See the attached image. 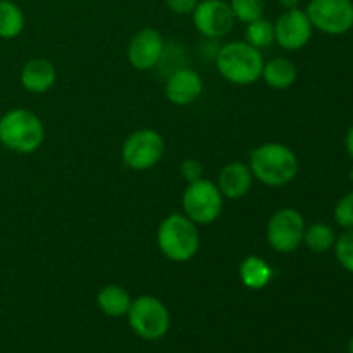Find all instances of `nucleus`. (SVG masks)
<instances>
[{
  "instance_id": "obj_1",
  "label": "nucleus",
  "mask_w": 353,
  "mask_h": 353,
  "mask_svg": "<svg viewBox=\"0 0 353 353\" xmlns=\"http://www.w3.org/2000/svg\"><path fill=\"white\" fill-rule=\"evenodd\" d=\"M248 168L254 178L259 179L262 185L281 188L296 178L300 171V162L288 145L271 141L252 150Z\"/></svg>"
},
{
  "instance_id": "obj_20",
  "label": "nucleus",
  "mask_w": 353,
  "mask_h": 353,
  "mask_svg": "<svg viewBox=\"0 0 353 353\" xmlns=\"http://www.w3.org/2000/svg\"><path fill=\"white\" fill-rule=\"evenodd\" d=\"M24 30V14L12 0H0V38L12 40Z\"/></svg>"
},
{
  "instance_id": "obj_15",
  "label": "nucleus",
  "mask_w": 353,
  "mask_h": 353,
  "mask_svg": "<svg viewBox=\"0 0 353 353\" xmlns=\"http://www.w3.org/2000/svg\"><path fill=\"white\" fill-rule=\"evenodd\" d=\"M57 71L47 59H31L21 69V85L30 93H45L54 86Z\"/></svg>"
},
{
  "instance_id": "obj_18",
  "label": "nucleus",
  "mask_w": 353,
  "mask_h": 353,
  "mask_svg": "<svg viewBox=\"0 0 353 353\" xmlns=\"http://www.w3.org/2000/svg\"><path fill=\"white\" fill-rule=\"evenodd\" d=\"M274 278L271 265L257 255H250L240 264V279L245 288L264 290Z\"/></svg>"
},
{
  "instance_id": "obj_23",
  "label": "nucleus",
  "mask_w": 353,
  "mask_h": 353,
  "mask_svg": "<svg viewBox=\"0 0 353 353\" xmlns=\"http://www.w3.org/2000/svg\"><path fill=\"white\" fill-rule=\"evenodd\" d=\"M333 250L338 264L353 274V230H345L343 233L338 234Z\"/></svg>"
},
{
  "instance_id": "obj_19",
  "label": "nucleus",
  "mask_w": 353,
  "mask_h": 353,
  "mask_svg": "<svg viewBox=\"0 0 353 353\" xmlns=\"http://www.w3.org/2000/svg\"><path fill=\"white\" fill-rule=\"evenodd\" d=\"M338 234L334 233L333 228L326 223H314L305 228L303 233V245L314 254H326L333 250L334 241Z\"/></svg>"
},
{
  "instance_id": "obj_11",
  "label": "nucleus",
  "mask_w": 353,
  "mask_h": 353,
  "mask_svg": "<svg viewBox=\"0 0 353 353\" xmlns=\"http://www.w3.org/2000/svg\"><path fill=\"white\" fill-rule=\"evenodd\" d=\"M314 26L305 10L300 7L288 9L274 23V41L281 48L290 52L300 50L310 41Z\"/></svg>"
},
{
  "instance_id": "obj_21",
  "label": "nucleus",
  "mask_w": 353,
  "mask_h": 353,
  "mask_svg": "<svg viewBox=\"0 0 353 353\" xmlns=\"http://www.w3.org/2000/svg\"><path fill=\"white\" fill-rule=\"evenodd\" d=\"M245 41L259 50L271 47L274 43V24L264 17L252 21L245 30Z\"/></svg>"
},
{
  "instance_id": "obj_4",
  "label": "nucleus",
  "mask_w": 353,
  "mask_h": 353,
  "mask_svg": "<svg viewBox=\"0 0 353 353\" xmlns=\"http://www.w3.org/2000/svg\"><path fill=\"white\" fill-rule=\"evenodd\" d=\"M157 245L165 259L171 262H188L200 248V233L196 224L185 214H171L157 230Z\"/></svg>"
},
{
  "instance_id": "obj_5",
  "label": "nucleus",
  "mask_w": 353,
  "mask_h": 353,
  "mask_svg": "<svg viewBox=\"0 0 353 353\" xmlns=\"http://www.w3.org/2000/svg\"><path fill=\"white\" fill-rule=\"evenodd\" d=\"M126 317L133 333L147 341H157L164 338L171 326V314L165 303L152 295H141L134 299Z\"/></svg>"
},
{
  "instance_id": "obj_30",
  "label": "nucleus",
  "mask_w": 353,
  "mask_h": 353,
  "mask_svg": "<svg viewBox=\"0 0 353 353\" xmlns=\"http://www.w3.org/2000/svg\"><path fill=\"white\" fill-rule=\"evenodd\" d=\"M348 179H350V183L353 185V165L350 168V172H348Z\"/></svg>"
},
{
  "instance_id": "obj_9",
  "label": "nucleus",
  "mask_w": 353,
  "mask_h": 353,
  "mask_svg": "<svg viewBox=\"0 0 353 353\" xmlns=\"http://www.w3.org/2000/svg\"><path fill=\"white\" fill-rule=\"evenodd\" d=\"M165 143L161 134L155 130H138L133 131L130 137L124 140L121 155L128 168L134 171H147L155 168L164 157Z\"/></svg>"
},
{
  "instance_id": "obj_7",
  "label": "nucleus",
  "mask_w": 353,
  "mask_h": 353,
  "mask_svg": "<svg viewBox=\"0 0 353 353\" xmlns=\"http://www.w3.org/2000/svg\"><path fill=\"white\" fill-rule=\"evenodd\" d=\"M305 219L292 207L279 209L271 216L265 226V238L272 250L279 254H292L303 243Z\"/></svg>"
},
{
  "instance_id": "obj_12",
  "label": "nucleus",
  "mask_w": 353,
  "mask_h": 353,
  "mask_svg": "<svg viewBox=\"0 0 353 353\" xmlns=\"http://www.w3.org/2000/svg\"><path fill=\"white\" fill-rule=\"evenodd\" d=\"M165 43L155 28H143L131 38L128 45V61L138 71H150L162 62Z\"/></svg>"
},
{
  "instance_id": "obj_10",
  "label": "nucleus",
  "mask_w": 353,
  "mask_h": 353,
  "mask_svg": "<svg viewBox=\"0 0 353 353\" xmlns=\"http://www.w3.org/2000/svg\"><path fill=\"white\" fill-rule=\"evenodd\" d=\"M193 24L205 38H223L233 30L234 16L230 3L224 0H203L192 12Z\"/></svg>"
},
{
  "instance_id": "obj_28",
  "label": "nucleus",
  "mask_w": 353,
  "mask_h": 353,
  "mask_svg": "<svg viewBox=\"0 0 353 353\" xmlns=\"http://www.w3.org/2000/svg\"><path fill=\"white\" fill-rule=\"evenodd\" d=\"M300 3V0H279V6L283 7L285 10L288 9H296Z\"/></svg>"
},
{
  "instance_id": "obj_13",
  "label": "nucleus",
  "mask_w": 353,
  "mask_h": 353,
  "mask_svg": "<svg viewBox=\"0 0 353 353\" xmlns=\"http://www.w3.org/2000/svg\"><path fill=\"white\" fill-rule=\"evenodd\" d=\"M203 92L202 76L190 68H179L172 71L165 81V97L174 105L183 107L195 102Z\"/></svg>"
},
{
  "instance_id": "obj_3",
  "label": "nucleus",
  "mask_w": 353,
  "mask_h": 353,
  "mask_svg": "<svg viewBox=\"0 0 353 353\" xmlns=\"http://www.w3.org/2000/svg\"><path fill=\"white\" fill-rule=\"evenodd\" d=\"M45 128L28 109H10L0 117V143L16 154H33L41 147Z\"/></svg>"
},
{
  "instance_id": "obj_17",
  "label": "nucleus",
  "mask_w": 353,
  "mask_h": 353,
  "mask_svg": "<svg viewBox=\"0 0 353 353\" xmlns=\"http://www.w3.org/2000/svg\"><path fill=\"white\" fill-rule=\"evenodd\" d=\"M133 299L119 285H107L97 295V305L107 317H123L130 310Z\"/></svg>"
},
{
  "instance_id": "obj_27",
  "label": "nucleus",
  "mask_w": 353,
  "mask_h": 353,
  "mask_svg": "<svg viewBox=\"0 0 353 353\" xmlns=\"http://www.w3.org/2000/svg\"><path fill=\"white\" fill-rule=\"evenodd\" d=\"M345 148H347V154L353 159V124L348 128L347 134H345Z\"/></svg>"
},
{
  "instance_id": "obj_22",
  "label": "nucleus",
  "mask_w": 353,
  "mask_h": 353,
  "mask_svg": "<svg viewBox=\"0 0 353 353\" xmlns=\"http://www.w3.org/2000/svg\"><path fill=\"white\" fill-rule=\"evenodd\" d=\"M230 7L233 10L234 19L248 24L252 21L264 17L265 0H231Z\"/></svg>"
},
{
  "instance_id": "obj_14",
  "label": "nucleus",
  "mask_w": 353,
  "mask_h": 353,
  "mask_svg": "<svg viewBox=\"0 0 353 353\" xmlns=\"http://www.w3.org/2000/svg\"><path fill=\"white\" fill-rule=\"evenodd\" d=\"M252 183H254V174L250 168L240 161L224 165L217 176V188L221 190L224 199H243L250 192Z\"/></svg>"
},
{
  "instance_id": "obj_24",
  "label": "nucleus",
  "mask_w": 353,
  "mask_h": 353,
  "mask_svg": "<svg viewBox=\"0 0 353 353\" xmlns=\"http://www.w3.org/2000/svg\"><path fill=\"white\" fill-rule=\"evenodd\" d=\"M334 221L343 230H353V190L345 193L333 210Z\"/></svg>"
},
{
  "instance_id": "obj_6",
  "label": "nucleus",
  "mask_w": 353,
  "mask_h": 353,
  "mask_svg": "<svg viewBox=\"0 0 353 353\" xmlns=\"http://www.w3.org/2000/svg\"><path fill=\"white\" fill-rule=\"evenodd\" d=\"M224 196L216 183L209 179H199L188 183L183 193V210L195 224H210L219 219L223 212Z\"/></svg>"
},
{
  "instance_id": "obj_2",
  "label": "nucleus",
  "mask_w": 353,
  "mask_h": 353,
  "mask_svg": "<svg viewBox=\"0 0 353 353\" xmlns=\"http://www.w3.org/2000/svg\"><path fill=\"white\" fill-rule=\"evenodd\" d=\"M217 71L233 85L248 86L262 78L264 57L261 50L247 41H230L219 48L216 55Z\"/></svg>"
},
{
  "instance_id": "obj_26",
  "label": "nucleus",
  "mask_w": 353,
  "mask_h": 353,
  "mask_svg": "<svg viewBox=\"0 0 353 353\" xmlns=\"http://www.w3.org/2000/svg\"><path fill=\"white\" fill-rule=\"evenodd\" d=\"M199 0H165V6L171 12L178 14V16H188L195 10Z\"/></svg>"
},
{
  "instance_id": "obj_29",
  "label": "nucleus",
  "mask_w": 353,
  "mask_h": 353,
  "mask_svg": "<svg viewBox=\"0 0 353 353\" xmlns=\"http://www.w3.org/2000/svg\"><path fill=\"white\" fill-rule=\"evenodd\" d=\"M348 353H353V336H352V340L348 341Z\"/></svg>"
},
{
  "instance_id": "obj_16",
  "label": "nucleus",
  "mask_w": 353,
  "mask_h": 353,
  "mask_svg": "<svg viewBox=\"0 0 353 353\" xmlns=\"http://www.w3.org/2000/svg\"><path fill=\"white\" fill-rule=\"evenodd\" d=\"M262 78L271 88L274 90H286L295 85L299 78L296 65L286 57H276L265 62L262 69Z\"/></svg>"
},
{
  "instance_id": "obj_8",
  "label": "nucleus",
  "mask_w": 353,
  "mask_h": 353,
  "mask_svg": "<svg viewBox=\"0 0 353 353\" xmlns=\"http://www.w3.org/2000/svg\"><path fill=\"white\" fill-rule=\"evenodd\" d=\"M314 30L341 37L353 30V0H310L305 9Z\"/></svg>"
},
{
  "instance_id": "obj_25",
  "label": "nucleus",
  "mask_w": 353,
  "mask_h": 353,
  "mask_svg": "<svg viewBox=\"0 0 353 353\" xmlns=\"http://www.w3.org/2000/svg\"><path fill=\"white\" fill-rule=\"evenodd\" d=\"M181 176L186 183H195L203 178V168L196 159H185L181 164Z\"/></svg>"
}]
</instances>
